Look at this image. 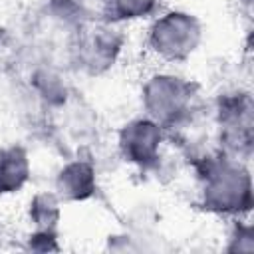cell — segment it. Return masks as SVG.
Returning a JSON list of instances; mask_svg holds the SVG:
<instances>
[{
  "instance_id": "cell-1",
  "label": "cell",
  "mask_w": 254,
  "mask_h": 254,
  "mask_svg": "<svg viewBox=\"0 0 254 254\" xmlns=\"http://www.w3.org/2000/svg\"><path fill=\"white\" fill-rule=\"evenodd\" d=\"M189 169L194 179L196 206L224 222L250 216L254 206L250 163L230 159L208 147L189 157Z\"/></svg>"
},
{
  "instance_id": "cell-2",
  "label": "cell",
  "mask_w": 254,
  "mask_h": 254,
  "mask_svg": "<svg viewBox=\"0 0 254 254\" xmlns=\"http://www.w3.org/2000/svg\"><path fill=\"white\" fill-rule=\"evenodd\" d=\"M139 103L141 113L163 125L169 137L208 117V103L202 99L198 83L171 65L151 69L141 79Z\"/></svg>"
},
{
  "instance_id": "cell-3",
  "label": "cell",
  "mask_w": 254,
  "mask_h": 254,
  "mask_svg": "<svg viewBox=\"0 0 254 254\" xmlns=\"http://www.w3.org/2000/svg\"><path fill=\"white\" fill-rule=\"evenodd\" d=\"M202 18L187 8H161L145 28V50L161 65H183L204 44Z\"/></svg>"
},
{
  "instance_id": "cell-4",
  "label": "cell",
  "mask_w": 254,
  "mask_h": 254,
  "mask_svg": "<svg viewBox=\"0 0 254 254\" xmlns=\"http://www.w3.org/2000/svg\"><path fill=\"white\" fill-rule=\"evenodd\" d=\"M208 121L216 151L250 163L254 147V103L250 89L242 85L220 89L208 103Z\"/></svg>"
},
{
  "instance_id": "cell-5",
  "label": "cell",
  "mask_w": 254,
  "mask_h": 254,
  "mask_svg": "<svg viewBox=\"0 0 254 254\" xmlns=\"http://www.w3.org/2000/svg\"><path fill=\"white\" fill-rule=\"evenodd\" d=\"M125 44V26L111 24L99 16L91 18L71 30L69 64L81 75L101 77L119 64Z\"/></svg>"
},
{
  "instance_id": "cell-6",
  "label": "cell",
  "mask_w": 254,
  "mask_h": 254,
  "mask_svg": "<svg viewBox=\"0 0 254 254\" xmlns=\"http://www.w3.org/2000/svg\"><path fill=\"white\" fill-rule=\"evenodd\" d=\"M169 133L145 113L125 119L115 129V153L131 169L141 175H155L165 167Z\"/></svg>"
},
{
  "instance_id": "cell-7",
  "label": "cell",
  "mask_w": 254,
  "mask_h": 254,
  "mask_svg": "<svg viewBox=\"0 0 254 254\" xmlns=\"http://www.w3.org/2000/svg\"><path fill=\"white\" fill-rule=\"evenodd\" d=\"M52 190L64 204H83L93 200L99 192V173L95 163L81 155L64 161L54 171Z\"/></svg>"
},
{
  "instance_id": "cell-8",
  "label": "cell",
  "mask_w": 254,
  "mask_h": 254,
  "mask_svg": "<svg viewBox=\"0 0 254 254\" xmlns=\"http://www.w3.org/2000/svg\"><path fill=\"white\" fill-rule=\"evenodd\" d=\"M34 163L30 151L20 143L0 145V196L20 194L32 181Z\"/></svg>"
},
{
  "instance_id": "cell-9",
  "label": "cell",
  "mask_w": 254,
  "mask_h": 254,
  "mask_svg": "<svg viewBox=\"0 0 254 254\" xmlns=\"http://www.w3.org/2000/svg\"><path fill=\"white\" fill-rule=\"evenodd\" d=\"M30 89L34 97L52 109L65 107L71 95V85L67 77L50 64H40L30 71Z\"/></svg>"
},
{
  "instance_id": "cell-10",
  "label": "cell",
  "mask_w": 254,
  "mask_h": 254,
  "mask_svg": "<svg viewBox=\"0 0 254 254\" xmlns=\"http://www.w3.org/2000/svg\"><path fill=\"white\" fill-rule=\"evenodd\" d=\"M163 8V0H99V18L129 26L151 20Z\"/></svg>"
},
{
  "instance_id": "cell-11",
  "label": "cell",
  "mask_w": 254,
  "mask_h": 254,
  "mask_svg": "<svg viewBox=\"0 0 254 254\" xmlns=\"http://www.w3.org/2000/svg\"><path fill=\"white\" fill-rule=\"evenodd\" d=\"M64 202L52 189L36 190L26 204V222L30 230H60Z\"/></svg>"
},
{
  "instance_id": "cell-12",
  "label": "cell",
  "mask_w": 254,
  "mask_h": 254,
  "mask_svg": "<svg viewBox=\"0 0 254 254\" xmlns=\"http://www.w3.org/2000/svg\"><path fill=\"white\" fill-rule=\"evenodd\" d=\"M46 12L58 24L75 30L99 16V0H46Z\"/></svg>"
},
{
  "instance_id": "cell-13",
  "label": "cell",
  "mask_w": 254,
  "mask_h": 254,
  "mask_svg": "<svg viewBox=\"0 0 254 254\" xmlns=\"http://www.w3.org/2000/svg\"><path fill=\"white\" fill-rule=\"evenodd\" d=\"M226 222H228V226H226L222 250H226V252H254V226L250 222V216L230 218Z\"/></svg>"
},
{
  "instance_id": "cell-14",
  "label": "cell",
  "mask_w": 254,
  "mask_h": 254,
  "mask_svg": "<svg viewBox=\"0 0 254 254\" xmlns=\"http://www.w3.org/2000/svg\"><path fill=\"white\" fill-rule=\"evenodd\" d=\"M24 248L34 252H58L62 250L60 230H28L24 236Z\"/></svg>"
},
{
  "instance_id": "cell-15",
  "label": "cell",
  "mask_w": 254,
  "mask_h": 254,
  "mask_svg": "<svg viewBox=\"0 0 254 254\" xmlns=\"http://www.w3.org/2000/svg\"><path fill=\"white\" fill-rule=\"evenodd\" d=\"M6 238V234H4V226H2V222H0V246H2V240Z\"/></svg>"
}]
</instances>
